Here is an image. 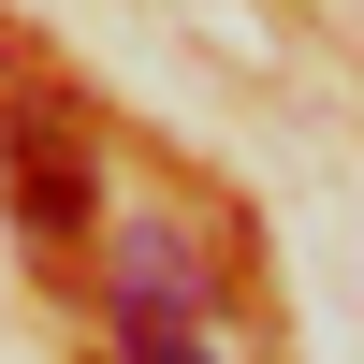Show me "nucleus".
Instances as JSON below:
<instances>
[{
	"label": "nucleus",
	"mask_w": 364,
	"mask_h": 364,
	"mask_svg": "<svg viewBox=\"0 0 364 364\" xmlns=\"http://www.w3.org/2000/svg\"><path fill=\"white\" fill-rule=\"evenodd\" d=\"M102 321H117V364H219V277H204V248L175 219H117Z\"/></svg>",
	"instance_id": "obj_1"
},
{
	"label": "nucleus",
	"mask_w": 364,
	"mask_h": 364,
	"mask_svg": "<svg viewBox=\"0 0 364 364\" xmlns=\"http://www.w3.org/2000/svg\"><path fill=\"white\" fill-rule=\"evenodd\" d=\"M0 175H15V219H29V248H73V233L102 219V175H87V146L58 132L44 102H15V117H0Z\"/></svg>",
	"instance_id": "obj_2"
}]
</instances>
